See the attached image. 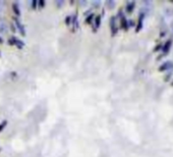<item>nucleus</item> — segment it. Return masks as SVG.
<instances>
[{
  "label": "nucleus",
  "mask_w": 173,
  "mask_h": 157,
  "mask_svg": "<svg viewBox=\"0 0 173 157\" xmlns=\"http://www.w3.org/2000/svg\"><path fill=\"white\" fill-rule=\"evenodd\" d=\"M14 23H16V30L20 32V34L21 36H25V29L24 24L18 19H14Z\"/></svg>",
  "instance_id": "1"
},
{
  "label": "nucleus",
  "mask_w": 173,
  "mask_h": 157,
  "mask_svg": "<svg viewBox=\"0 0 173 157\" xmlns=\"http://www.w3.org/2000/svg\"><path fill=\"white\" fill-rule=\"evenodd\" d=\"M172 67H173V62H172V61H170V60H169V61H165L164 63H162L160 65L159 71L164 72V71H167V69H170Z\"/></svg>",
  "instance_id": "2"
},
{
  "label": "nucleus",
  "mask_w": 173,
  "mask_h": 157,
  "mask_svg": "<svg viewBox=\"0 0 173 157\" xmlns=\"http://www.w3.org/2000/svg\"><path fill=\"white\" fill-rule=\"evenodd\" d=\"M94 30H97L98 28H100V25H101V16H97L96 17H94Z\"/></svg>",
  "instance_id": "3"
},
{
  "label": "nucleus",
  "mask_w": 173,
  "mask_h": 157,
  "mask_svg": "<svg viewBox=\"0 0 173 157\" xmlns=\"http://www.w3.org/2000/svg\"><path fill=\"white\" fill-rule=\"evenodd\" d=\"M12 10H13L14 14H16V16H20V14H21L20 8V6H18L17 3H13V4H12Z\"/></svg>",
  "instance_id": "4"
},
{
  "label": "nucleus",
  "mask_w": 173,
  "mask_h": 157,
  "mask_svg": "<svg viewBox=\"0 0 173 157\" xmlns=\"http://www.w3.org/2000/svg\"><path fill=\"white\" fill-rule=\"evenodd\" d=\"M14 46H16L18 49H23V47L25 46V43H24L23 41H21V40H20V39L16 38V42H14Z\"/></svg>",
  "instance_id": "5"
},
{
  "label": "nucleus",
  "mask_w": 173,
  "mask_h": 157,
  "mask_svg": "<svg viewBox=\"0 0 173 157\" xmlns=\"http://www.w3.org/2000/svg\"><path fill=\"white\" fill-rule=\"evenodd\" d=\"M134 8V2H128L126 4V12H132V10Z\"/></svg>",
  "instance_id": "6"
},
{
  "label": "nucleus",
  "mask_w": 173,
  "mask_h": 157,
  "mask_svg": "<svg viewBox=\"0 0 173 157\" xmlns=\"http://www.w3.org/2000/svg\"><path fill=\"white\" fill-rule=\"evenodd\" d=\"M7 25L4 24V23H2V24H0V34H5V33L7 32Z\"/></svg>",
  "instance_id": "7"
},
{
  "label": "nucleus",
  "mask_w": 173,
  "mask_h": 157,
  "mask_svg": "<svg viewBox=\"0 0 173 157\" xmlns=\"http://www.w3.org/2000/svg\"><path fill=\"white\" fill-rule=\"evenodd\" d=\"M115 4L116 3L114 1H107L106 2V6H107L109 9H113L114 7H115Z\"/></svg>",
  "instance_id": "8"
},
{
  "label": "nucleus",
  "mask_w": 173,
  "mask_h": 157,
  "mask_svg": "<svg viewBox=\"0 0 173 157\" xmlns=\"http://www.w3.org/2000/svg\"><path fill=\"white\" fill-rule=\"evenodd\" d=\"M170 46H171V41H169L166 43V45L164 46V48H163V52L164 53H167L168 51H169V48H170Z\"/></svg>",
  "instance_id": "9"
},
{
  "label": "nucleus",
  "mask_w": 173,
  "mask_h": 157,
  "mask_svg": "<svg viewBox=\"0 0 173 157\" xmlns=\"http://www.w3.org/2000/svg\"><path fill=\"white\" fill-rule=\"evenodd\" d=\"M6 126H7V120H3L2 122H0V133L5 129Z\"/></svg>",
  "instance_id": "10"
},
{
  "label": "nucleus",
  "mask_w": 173,
  "mask_h": 157,
  "mask_svg": "<svg viewBox=\"0 0 173 157\" xmlns=\"http://www.w3.org/2000/svg\"><path fill=\"white\" fill-rule=\"evenodd\" d=\"M92 21H94V14L92 13L90 16H88V17L86 19V23H91Z\"/></svg>",
  "instance_id": "11"
},
{
  "label": "nucleus",
  "mask_w": 173,
  "mask_h": 157,
  "mask_svg": "<svg viewBox=\"0 0 173 157\" xmlns=\"http://www.w3.org/2000/svg\"><path fill=\"white\" fill-rule=\"evenodd\" d=\"M91 4L93 5L94 7H99L101 4V2L100 1H93V2H91Z\"/></svg>",
  "instance_id": "12"
},
{
  "label": "nucleus",
  "mask_w": 173,
  "mask_h": 157,
  "mask_svg": "<svg viewBox=\"0 0 173 157\" xmlns=\"http://www.w3.org/2000/svg\"><path fill=\"white\" fill-rule=\"evenodd\" d=\"M65 24L66 25H71V16H67V17H66V19H65Z\"/></svg>",
  "instance_id": "13"
},
{
  "label": "nucleus",
  "mask_w": 173,
  "mask_h": 157,
  "mask_svg": "<svg viewBox=\"0 0 173 157\" xmlns=\"http://www.w3.org/2000/svg\"><path fill=\"white\" fill-rule=\"evenodd\" d=\"M55 4H56V6L59 8V7H61L62 5L64 4V1H55Z\"/></svg>",
  "instance_id": "14"
},
{
  "label": "nucleus",
  "mask_w": 173,
  "mask_h": 157,
  "mask_svg": "<svg viewBox=\"0 0 173 157\" xmlns=\"http://www.w3.org/2000/svg\"><path fill=\"white\" fill-rule=\"evenodd\" d=\"M32 7H33V9L38 8V1H33L32 2Z\"/></svg>",
  "instance_id": "15"
},
{
  "label": "nucleus",
  "mask_w": 173,
  "mask_h": 157,
  "mask_svg": "<svg viewBox=\"0 0 173 157\" xmlns=\"http://www.w3.org/2000/svg\"><path fill=\"white\" fill-rule=\"evenodd\" d=\"M45 6V1H38V8Z\"/></svg>",
  "instance_id": "16"
},
{
  "label": "nucleus",
  "mask_w": 173,
  "mask_h": 157,
  "mask_svg": "<svg viewBox=\"0 0 173 157\" xmlns=\"http://www.w3.org/2000/svg\"><path fill=\"white\" fill-rule=\"evenodd\" d=\"M3 42H4V41H3V38L1 37V36H0V44H2Z\"/></svg>",
  "instance_id": "17"
},
{
  "label": "nucleus",
  "mask_w": 173,
  "mask_h": 157,
  "mask_svg": "<svg viewBox=\"0 0 173 157\" xmlns=\"http://www.w3.org/2000/svg\"><path fill=\"white\" fill-rule=\"evenodd\" d=\"M171 29H172V33H173V23H172V25H171Z\"/></svg>",
  "instance_id": "18"
},
{
  "label": "nucleus",
  "mask_w": 173,
  "mask_h": 157,
  "mask_svg": "<svg viewBox=\"0 0 173 157\" xmlns=\"http://www.w3.org/2000/svg\"><path fill=\"white\" fill-rule=\"evenodd\" d=\"M0 9H1V3H0Z\"/></svg>",
  "instance_id": "19"
}]
</instances>
